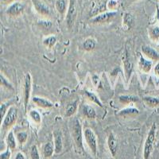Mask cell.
I'll return each instance as SVG.
<instances>
[{
  "label": "cell",
  "instance_id": "cell-1",
  "mask_svg": "<svg viewBox=\"0 0 159 159\" xmlns=\"http://www.w3.org/2000/svg\"><path fill=\"white\" fill-rule=\"evenodd\" d=\"M156 132H157V125L155 123H154L149 130L144 143V149H143V158L144 159L150 158L156 139Z\"/></svg>",
  "mask_w": 159,
  "mask_h": 159
},
{
  "label": "cell",
  "instance_id": "cell-2",
  "mask_svg": "<svg viewBox=\"0 0 159 159\" xmlns=\"http://www.w3.org/2000/svg\"><path fill=\"white\" fill-rule=\"evenodd\" d=\"M18 119V109L16 107H10L8 109L7 115L4 117L3 121L2 122V130H7L15 124Z\"/></svg>",
  "mask_w": 159,
  "mask_h": 159
},
{
  "label": "cell",
  "instance_id": "cell-3",
  "mask_svg": "<svg viewBox=\"0 0 159 159\" xmlns=\"http://www.w3.org/2000/svg\"><path fill=\"white\" fill-rule=\"evenodd\" d=\"M84 137L87 143L92 154L94 156L97 154V139L94 131L90 128H85L84 130Z\"/></svg>",
  "mask_w": 159,
  "mask_h": 159
},
{
  "label": "cell",
  "instance_id": "cell-4",
  "mask_svg": "<svg viewBox=\"0 0 159 159\" xmlns=\"http://www.w3.org/2000/svg\"><path fill=\"white\" fill-rule=\"evenodd\" d=\"M83 134L81 125L78 119H75L73 126H72V137H73V139H74L78 148L81 149V150H84Z\"/></svg>",
  "mask_w": 159,
  "mask_h": 159
},
{
  "label": "cell",
  "instance_id": "cell-5",
  "mask_svg": "<svg viewBox=\"0 0 159 159\" xmlns=\"http://www.w3.org/2000/svg\"><path fill=\"white\" fill-rule=\"evenodd\" d=\"M76 15H77V10H76V1L75 0H69V10H68L67 16H66V22H67V25L69 29H71L74 25Z\"/></svg>",
  "mask_w": 159,
  "mask_h": 159
},
{
  "label": "cell",
  "instance_id": "cell-6",
  "mask_svg": "<svg viewBox=\"0 0 159 159\" xmlns=\"http://www.w3.org/2000/svg\"><path fill=\"white\" fill-rule=\"evenodd\" d=\"M123 66H124L125 74H126L127 80L128 81L129 80H130V76H131L132 70H133V62H132L131 59H130V52H129L128 49H127V48H126L124 52H123Z\"/></svg>",
  "mask_w": 159,
  "mask_h": 159
},
{
  "label": "cell",
  "instance_id": "cell-7",
  "mask_svg": "<svg viewBox=\"0 0 159 159\" xmlns=\"http://www.w3.org/2000/svg\"><path fill=\"white\" fill-rule=\"evenodd\" d=\"M31 75L27 73L25 75V79H24V86H23V97H24V105H25V109L26 110L28 106V103L30 101L31 93Z\"/></svg>",
  "mask_w": 159,
  "mask_h": 159
},
{
  "label": "cell",
  "instance_id": "cell-8",
  "mask_svg": "<svg viewBox=\"0 0 159 159\" xmlns=\"http://www.w3.org/2000/svg\"><path fill=\"white\" fill-rule=\"evenodd\" d=\"M118 13L116 11H110V12H104L103 14L96 15V17L91 20L92 23H105L110 22L117 15Z\"/></svg>",
  "mask_w": 159,
  "mask_h": 159
},
{
  "label": "cell",
  "instance_id": "cell-9",
  "mask_svg": "<svg viewBox=\"0 0 159 159\" xmlns=\"http://www.w3.org/2000/svg\"><path fill=\"white\" fill-rule=\"evenodd\" d=\"M24 10H25V7L23 4L19 2H16L11 4L7 8V14L10 16H18L24 12Z\"/></svg>",
  "mask_w": 159,
  "mask_h": 159
},
{
  "label": "cell",
  "instance_id": "cell-10",
  "mask_svg": "<svg viewBox=\"0 0 159 159\" xmlns=\"http://www.w3.org/2000/svg\"><path fill=\"white\" fill-rule=\"evenodd\" d=\"M107 147L112 157H116L118 150V139L114 133H110L107 138Z\"/></svg>",
  "mask_w": 159,
  "mask_h": 159
},
{
  "label": "cell",
  "instance_id": "cell-11",
  "mask_svg": "<svg viewBox=\"0 0 159 159\" xmlns=\"http://www.w3.org/2000/svg\"><path fill=\"white\" fill-rule=\"evenodd\" d=\"M54 137V147L55 153L60 154L63 149V139H62V132L60 130H56L53 131Z\"/></svg>",
  "mask_w": 159,
  "mask_h": 159
},
{
  "label": "cell",
  "instance_id": "cell-12",
  "mask_svg": "<svg viewBox=\"0 0 159 159\" xmlns=\"http://www.w3.org/2000/svg\"><path fill=\"white\" fill-rule=\"evenodd\" d=\"M34 6V8L36 11L39 13L40 15H49L50 13V9L45 2H43L41 0H31Z\"/></svg>",
  "mask_w": 159,
  "mask_h": 159
},
{
  "label": "cell",
  "instance_id": "cell-13",
  "mask_svg": "<svg viewBox=\"0 0 159 159\" xmlns=\"http://www.w3.org/2000/svg\"><path fill=\"white\" fill-rule=\"evenodd\" d=\"M142 52L149 59L153 60V61H157L159 59L158 52L150 45H143L142 46Z\"/></svg>",
  "mask_w": 159,
  "mask_h": 159
},
{
  "label": "cell",
  "instance_id": "cell-14",
  "mask_svg": "<svg viewBox=\"0 0 159 159\" xmlns=\"http://www.w3.org/2000/svg\"><path fill=\"white\" fill-rule=\"evenodd\" d=\"M32 100L35 104L38 105V107H42V108H50V107H53V103L45 98L34 96L32 99Z\"/></svg>",
  "mask_w": 159,
  "mask_h": 159
},
{
  "label": "cell",
  "instance_id": "cell-15",
  "mask_svg": "<svg viewBox=\"0 0 159 159\" xmlns=\"http://www.w3.org/2000/svg\"><path fill=\"white\" fill-rule=\"evenodd\" d=\"M139 69H141V71H143L145 73H148V72H150L151 71L153 63H152V61H150V60L145 59L143 57H141L140 60H139Z\"/></svg>",
  "mask_w": 159,
  "mask_h": 159
},
{
  "label": "cell",
  "instance_id": "cell-16",
  "mask_svg": "<svg viewBox=\"0 0 159 159\" xmlns=\"http://www.w3.org/2000/svg\"><path fill=\"white\" fill-rule=\"evenodd\" d=\"M139 114V111L137 108L134 107H127V108H124L121 110L119 112V116L121 117H133Z\"/></svg>",
  "mask_w": 159,
  "mask_h": 159
},
{
  "label": "cell",
  "instance_id": "cell-17",
  "mask_svg": "<svg viewBox=\"0 0 159 159\" xmlns=\"http://www.w3.org/2000/svg\"><path fill=\"white\" fill-rule=\"evenodd\" d=\"M83 114L86 118L89 119H96V112L94 107H92L90 105H84L83 107Z\"/></svg>",
  "mask_w": 159,
  "mask_h": 159
},
{
  "label": "cell",
  "instance_id": "cell-18",
  "mask_svg": "<svg viewBox=\"0 0 159 159\" xmlns=\"http://www.w3.org/2000/svg\"><path fill=\"white\" fill-rule=\"evenodd\" d=\"M78 102H79L78 99H76L72 103H69V105L66 107V111H65V116L66 117H70L76 113L78 107Z\"/></svg>",
  "mask_w": 159,
  "mask_h": 159
},
{
  "label": "cell",
  "instance_id": "cell-19",
  "mask_svg": "<svg viewBox=\"0 0 159 159\" xmlns=\"http://www.w3.org/2000/svg\"><path fill=\"white\" fill-rule=\"evenodd\" d=\"M53 153H55L54 145L52 143H45L43 147V154L45 157H52Z\"/></svg>",
  "mask_w": 159,
  "mask_h": 159
},
{
  "label": "cell",
  "instance_id": "cell-20",
  "mask_svg": "<svg viewBox=\"0 0 159 159\" xmlns=\"http://www.w3.org/2000/svg\"><path fill=\"white\" fill-rule=\"evenodd\" d=\"M119 102L123 104H127L130 103H135L139 101V97L135 96H130V95H126V96H120L119 98Z\"/></svg>",
  "mask_w": 159,
  "mask_h": 159
},
{
  "label": "cell",
  "instance_id": "cell-21",
  "mask_svg": "<svg viewBox=\"0 0 159 159\" xmlns=\"http://www.w3.org/2000/svg\"><path fill=\"white\" fill-rule=\"evenodd\" d=\"M143 100L149 107H157L159 105V98L153 97V96H145L143 97Z\"/></svg>",
  "mask_w": 159,
  "mask_h": 159
},
{
  "label": "cell",
  "instance_id": "cell-22",
  "mask_svg": "<svg viewBox=\"0 0 159 159\" xmlns=\"http://www.w3.org/2000/svg\"><path fill=\"white\" fill-rule=\"evenodd\" d=\"M123 23L126 25V27L127 30H130L132 27V25L134 23V16L130 14V13H127L125 14L124 17H123Z\"/></svg>",
  "mask_w": 159,
  "mask_h": 159
},
{
  "label": "cell",
  "instance_id": "cell-23",
  "mask_svg": "<svg viewBox=\"0 0 159 159\" xmlns=\"http://www.w3.org/2000/svg\"><path fill=\"white\" fill-rule=\"evenodd\" d=\"M7 146L11 150H15L17 147L16 140H15V137L14 135L13 131H10L7 137Z\"/></svg>",
  "mask_w": 159,
  "mask_h": 159
},
{
  "label": "cell",
  "instance_id": "cell-24",
  "mask_svg": "<svg viewBox=\"0 0 159 159\" xmlns=\"http://www.w3.org/2000/svg\"><path fill=\"white\" fill-rule=\"evenodd\" d=\"M96 47V42L92 38H88L83 43V48L86 51H92Z\"/></svg>",
  "mask_w": 159,
  "mask_h": 159
},
{
  "label": "cell",
  "instance_id": "cell-25",
  "mask_svg": "<svg viewBox=\"0 0 159 159\" xmlns=\"http://www.w3.org/2000/svg\"><path fill=\"white\" fill-rule=\"evenodd\" d=\"M84 93H85V95H86V96H87L88 99H89V100H91V101L93 102V103H96L97 105H99L100 107H103V104H102L101 101L99 100V98H98L97 96L94 94V93H92V92H89V91H85Z\"/></svg>",
  "mask_w": 159,
  "mask_h": 159
},
{
  "label": "cell",
  "instance_id": "cell-26",
  "mask_svg": "<svg viewBox=\"0 0 159 159\" xmlns=\"http://www.w3.org/2000/svg\"><path fill=\"white\" fill-rule=\"evenodd\" d=\"M38 25L40 28H42L43 30H50L52 27V23L50 21L48 20H39L38 22Z\"/></svg>",
  "mask_w": 159,
  "mask_h": 159
},
{
  "label": "cell",
  "instance_id": "cell-27",
  "mask_svg": "<svg viewBox=\"0 0 159 159\" xmlns=\"http://www.w3.org/2000/svg\"><path fill=\"white\" fill-rule=\"evenodd\" d=\"M66 1L65 0H57L56 2V9L60 14L63 15L64 13L66 11Z\"/></svg>",
  "mask_w": 159,
  "mask_h": 159
},
{
  "label": "cell",
  "instance_id": "cell-28",
  "mask_svg": "<svg viewBox=\"0 0 159 159\" xmlns=\"http://www.w3.org/2000/svg\"><path fill=\"white\" fill-rule=\"evenodd\" d=\"M150 36L154 42L159 41V26H154L150 30Z\"/></svg>",
  "mask_w": 159,
  "mask_h": 159
},
{
  "label": "cell",
  "instance_id": "cell-29",
  "mask_svg": "<svg viewBox=\"0 0 159 159\" xmlns=\"http://www.w3.org/2000/svg\"><path fill=\"white\" fill-rule=\"evenodd\" d=\"M57 38L55 36H49L44 39L43 44L48 48H52L56 44Z\"/></svg>",
  "mask_w": 159,
  "mask_h": 159
},
{
  "label": "cell",
  "instance_id": "cell-30",
  "mask_svg": "<svg viewBox=\"0 0 159 159\" xmlns=\"http://www.w3.org/2000/svg\"><path fill=\"white\" fill-rule=\"evenodd\" d=\"M30 116L33 119V121L35 122L36 123H40L42 122V117L39 112L36 110H32L30 112Z\"/></svg>",
  "mask_w": 159,
  "mask_h": 159
},
{
  "label": "cell",
  "instance_id": "cell-31",
  "mask_svg": "<svg viewBox=\"0 0 159 159\" xmlns=\"http://www.w3.org/2000/svg\"><path fill=\"white\" fill-rule=\"evenodd\" d=\"M28 134L25 131H20L17 134V139L20 144H24L25 142L27 141Z\"/></svg>",
  "mask_w": 159,
  "mask_h": 159
},
{
  "label": "cell",
  "instance_id": "cell-32",
  "mask_svg": "<svg viewBox=\"0 0 159 159\" xmlns=\"http://www.w3.org/2000/svg\"><path fill=\"white\" fill-rule=\"evenodd\" d=\"M0 82H1V85L5 87L6 89H9V90H14V88H13L12 84L2 74L0 75Z\"/></svg>",
  "mask_w": 159,
  "mask_h": 159
},
{
  "label": "cell",
  "instance_id": "cell-33",
  "mask_svg": "<svg viewBox=\"0 0 159 159\" xmlns=\"http://www.w3.org/2000/svg\"><path fill=\"white\" fill-rule=\"evenodd\" d=\"M30 157L31 159H40L39 152H38V147H37L35 145H34V146L31 147Z\"/></svg>",
  "mask_w": 159,
  "mask_h": 159
},
{
  "label": "cell",
  "instance_id": "cell-34",
  "mask_svg": "<svg viewBox=\"0 0 159 159\" xmlns=\"http://www.w3.org/2000/svg\"><path fill=\"white\" fill-rule=\"evenodd\" d=\"M9 103H4L1 104L0 106V115H1V120L2 121V119H3L4 116L6 115V111H7V106Z\"/></svg>",
  "mask_w": 159,
  "mask_h": 159
},
{
  "label": "cell",
  "instance_id": "cell-35",
  "mask_svg": "<svg viewBox=\"0 0 159 159\" xmlns=\"http://www.w3.org/2000/svg\"><path fill=\"white\" fill-rule=\"evenodd\" d=\"M11 149L8 147L6 151H4L3 153H1L0 154V159H11Z\"/></svg>",
  "mask_w": 159,
  "mask_h": 159
},
{
  "label": "cell",
  "instance_id": "cell-36",
  "mask_svg": "<svg viewBox=\"0 0 159 159\" xmlns=\"http://www.w3.org/2000/svg\"><path fill=\"white\" fill-rule=\"evenodd\" d=\"M154 71L156 76H157L159 77V62H157L155 66H154Z\"/></svg>",
  "mask_w": 159,
  "mask_h": 159
},
{
  "label": "cell",
  "instance_id": "cell-37",
  "mask_svg": "<svg viewBox=\"0 0 159 159\" xmlns=\"http://www.w3.org/2000/svg\"><path fill=\"white\" fill-rule=\"evenodd\" d=\"M15 159H25V157L22 153H21V152H18V153H17Z\"/></svg>",
  "mask_w": 159,
  "mask_h": 159
},
{
  "label": "cell",
  "instance_id": "cell-38",
  "mask_svg": "<svg viewBox=\"0 0 159 159\" xmlns=\"http://www.w3.org/2000/svg\"><path fill=\"white\" fill-rule=\"evenodd\" d=\"M12 1H13V0H1V2H2V3H5V4L11 3Z\"/></svg>",
  "mask_w": 159,
  "mask_h": 159
},
{
  "label": "cell",
  "instance_id": "cell-39",
  "mask_svg": "<svg viewBox=\"0 0 159 159\" xmlns=\"http://www.w3.org/2000/svg\"><path fill=\"white\" fill-rule=\"evenodd\" d=\"M158 47H159V44H158Z\"/></svg>",
  "mask_w": 159,
  "mask_h": 159
}]
</instances>
